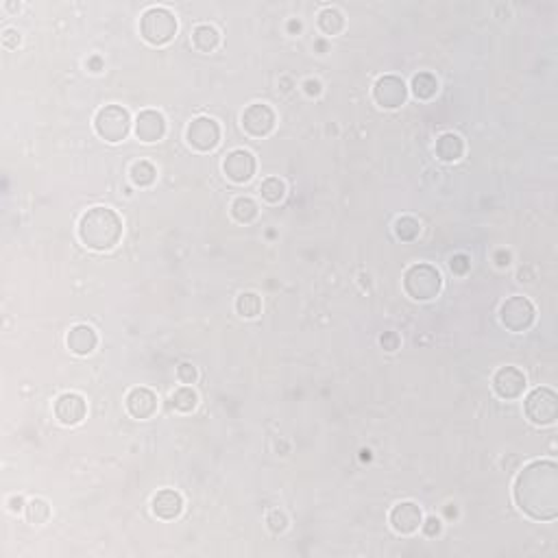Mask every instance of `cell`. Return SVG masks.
<instances>
[{
    "mask_svg": "<svg viewBox=\"0 0 558 558\" xmlns=\"http://www.w3.org/2000/svg\"><path fill=\"white\" fill-rule=\"evenodd\" d=\"M140 35L151 46H166L177 35V18L166 7H149L140 18Z\"/></svg>",
    "mask_w": 558,
    "mask_h": 558,
    "instance_id": "obj_3",
    "label": "cell"
},
{
    "mask_svg": "<svg viewBox=\"0 0 558 558\" xmlns=\"http://www.w3.org/2000/svg\"><path fill=\"white\" fill-rule=\"evenodd\" d=\"M373 98L384 110H397L408 98V85L397 75H384L373 85Z\"/></svg>",
    "mask_w": 558,
    "mask_h": 558,
    "instance_id": "obj_9",
    "label": "cell"
},
{
    "mask_svg": "<svg viewBox=\"0 0 558 558\" xmlns=\"http://www.w3.org/2000/svg\"><path fill=\"white\" fill-rule=\"evenodd\" d=\"M125 406H127V412L133 418H137V421H147V418H151L157 412L159 399H157V395L151 389L135 386V389H131L127 393Z\"/></svg>",
    "mask_w": 558,
    "mask_h": 558,
    "instance_id": "obj_16",
    "label": "cell"
},
{
    "mask_svg": "<svg viewBox=\"0 0 558 558\" xmlns=\"http://www.w3.org/2000/svg\"><path fill=\"white\" fill-rule=\"evenodd\" d=\"M537 319V307L526 297H508L500 307V321L508 332H526Z\"/></svg>",
    "mask_w": 558,
    "mask_h": 558,
    "instance_id": "obj_7",
    "label": "cell"
},
{
    "mask_svg": "<svg viewBox=\"0 0 558 558\" xmlns=\"http://www.w3.org/2000/svg\"><path fill=\"white\" fill-rule=\"evenodd\" d=\"M319 28L325 33V35H338L342 28H344V18H342V14L338 11V9H334V7H327V9H323L321 14H319Z\"/></svg>",
    "mask_w": 558,
    "mask_h": 558,
    "instance_id": "obj_26",
    "label": "cell"
},
{
    "mask_svg": "<svg viewBox=\"0 0 558 558\" xmlns=\"http://www.w3.org/2000/svg\"><path fill=\"white\" fill-rule=\"evenodd\" d=\"M129 174H131L133 186H137V188H149V186H153L155 179H157V168H155L151 162H147V159H140V162H135V164L131 166Z\"/></svg>",
    "mask_w": 558,
    "mask_h": 558,
    "instance_id": "obj_22",
    "label": "cell"
},
{
    "mask_svg": "<svg viewBox=\"0 0 558 558\" xmlns=\"http://www.w3.org/2000/svg\"><path fill=\"white\" fill-rule=\"evenodd\" d=\"M192 44L199 53H214L221 44V33L212 24H199L192 28Z\"/></svg>",
    "mask_w": 558,
    "mask_h": 558,
    "instance_id": "obj_20",
    "label": "cell"
},
{
    "mask_svg": "<svg viewBox=\"0 0 558 558\" xmlns=\"http://www.w3.org/2000/svg\"><path fill=\"white\" fill-rule=\"evenodd\" d=\"M260 194H262V199H264L266 203L275 205V203H279V201L286 196V184L279 179V177H268V179L262 181Z\"/></svg>",
    "mask_w": 558,
    "mask_h": 558,
    "instance_id": "obj_28",
    "label": "cell"
},
{
    "mask_svg": "<svg viewBox=\"0 0 558 558\" xmlns=\"http://www.w3.org/2000/svg\"><path fill=\"white\" fill-rule=\"evenodd\" d=\"M266 526H268V530L275 532V535L284 532V530L288 528V517H286V512H282L279 508H273V510L266 515Z\"/></svg>",
    "mask_w": 558,
    "mask_h": 558,
    "instance_id": "obj_30",
    "label": "cell"
},
{
    "mask_svg": "<svg viewBox=\"0 0 558 558\" xmlns=\"http://www.w3.org/2000/svg\"><path fill=\"white\" fill-rule=\"evenodd\" d=\"M151 508L157 519H164V521L177 519L184 510V498L179 491H174V488H162V491H157L153 495Z\"/></svg>",
    "mask_w": 558,
    "mask_h": 558,
    "instance_id": "obj_17",
    "label": "cell"
},
{
    "mask_svg": "<svg viewBox=\"0 0 558 558\" xmlns=\"http://www.w3.org/2000/svg\"><path fill=\"white\" fill-rule=\"evenodd\" d=\"M88 414V401L79 393H63L55 399V416L61 426H79Z\"/></svg>",
    "mask_w": 558,
    "mask_h": 558,
    "instance_id": "obj_14",
    "label": "cell"
},
{
    "mask_svg": "<svg viewBox=\"0 0 558 558\" xmlns=\"http://www.w3.org/2000/svg\"><path fill=\"white\" fill-rule=\"evenodd\" d=\"M186 140L194 151L209 153V151H214L221 142V127L214 118L199 116L188 125Z\"/></svg>",
    "mask_w": 558,
    "mask_h": 558,
    "instance_id": "obj_8",
    "label": "cell"
},
{
    "mask_svg": "<svg viewBox=\"0 0 558 558\" xmlns=\"http://www.w3.org/2000/svg\"><path fill=\"white\" fill-rule=\"evenodd\" d=\"M18 44H20V33L16 28H5L3 31V46L11 51V48H18Z\"/></svg>",
    "mask_w": 558,
    "mask_h": 558,
    "instance_id": "obj_35",
    "label": "cell"
},
{
    "mask_svg": "<svg viewBox=\"0 0 558 558\" xmlns=\"http://www.w3.org/2000/svg\"><path fill=\"white\" fill-rule=\"evenodd\" d=\"M421 530H423V535L426 537H438L441 535V530H443V523H441V519H436V517H428L423 523H421Z\"/></svg>",
    "mask_w": 558,
    "mask_h": 558,
    "instance_id": "obj_33",
    "label": "cell"
},
{
    "mask_svg": "<svg viewBox=\"0 0 558 558\" xmlns=\"http://www.w3.org/2000/svg\"><path fill=\"white\" fill-rule=\"evenodd\" d=\"M410 90H412L414 98H418V100H430V98H434L436 92H438V81H436V77L430 75V73H418V75L412 77Z\"/></svg>",
    "mask_w": 558,
    "mask_h": 558,
    "instance_id": "obj_21",
    "label": "cell"
},
{
    "mask_svg": "<svg viewBox=\"0 0 558 558\" xmlns=\"http://www.w3.org/2000/svg\"><path fill=\"white\" fill-rule=\"evenodd\" d=\"M133 131L140 142H147V144L159 142L166 135V118L157 110H144L137 114V118L133 122Z\"/></svg>",
    "mask_w": 558,
    "mask_h": 558,
    "instance_id": "obj_15",
    "label": "cell"
},
{
    "mask_svg": "<svg viewBox=\"0 0 558 558\" xmlns=\"http://www.w3.org/2000/svg\"><path fill=\"white\" fill-rule=\"evenodd\" d=\"M196 404H199V395H196L194 389H190V386H181V389H177V391L170 395V406H172V410L184 412V414L192 412V410L196 408Z\"/></svg>",
    "mask_w": 558,
    "mask_h": 558,
    "instance_id": "obj_24",
    "label": "cell"
},
{
    "mask_svg": "<svg viewBox=\"0 0 558 558\" xmlns=\"http://www.w3.org/2000/svg\"><path fill=\"white\" fill-rule=\"evenodd\" d=\"M360 453H362V460H369V458H371V451H369V449H362Z\"/></svg>",
    "mask_w": 558,
    "mask_h": 558,
    "instance_id": "obj_41",
    "label": "cell"
},
{
    "mask_svg": "<svg viewBox=\"0 0 558 558\" xmlns=\"http://www.w3.org/2000/svg\"><path fill=\"white\" fill-rule=\"evenodd\" d=\"M288 31H290V33H295V31L299 33V31H301V22H299V20H290V22H288Z\"/></svg>",
    "mask_w": 558,
    "mask_h": 558,
    "instance_id": "obj_40",
    "label": "cell"
},
{
    "mask_svg": "<svg viewBox=\"0 0 558 558\" xmlns=\"http://www.w3.org/2000/svg\"><path fill=\"white\" fill-rule=\"evenodd\" d=\"M528 386V379L517 367H502L493 375V391L502 399H517Z\"/></svg>",
    "mask_w": 558,
    "mask_h": 558,
    "instance_id": "obj_13",
    "label": "cell"
},
{
    "mask_svg": "<svg viewBox=\"0 0 558 558\" xmlns=\"http://www.w3.org/2000/svg\"><path fill=\"white\" fill-rule=\"evenodd\" d=\"M177 377H179V381H184L186 386H188V384H194V381H196V377H199V371H196V367H194V364H190V362H184V364H179V367H177Z\"/></svg>",
    "mask_w": 558,
    "mask_h": 558,
    "instance_id": "obj_32",
    "label": "cell"
},
{
    "mask_svg": "<svg viewBox=\"0 0 558 558\" xmlns=\"http://www.w3.org/2000/svg\"><path fill=\"white\" fill-rule=\"evenodd\" d=\"M122 238V219L112 207H90L79 221V240L90 251H112Z\"/></svg>",
    "mask_w": 558,
    "mask_h": 558,
    "instance_id": "obj_2",
    "label": "cell"
},
{
    "mask_svg": "<svg viewBox=\"0 0 558 558\" xmlns=\"http://www.w3.org/2000/svg\"><path fill=\"white\" fill-rule=\"evenodd\" d=\"M26 506H24V500L20 498V495H14V498H9V510L11 512H20V510H24Z\"/></svg>",
    "mask_w": 558,
    "mask_h": 558,
    "instance_id": "obj_37",
    "label": "cell"
},
{
    "mask_svg": "<svg viewBox=\"0 0 558 558\" xmlns=\"http://www.w3.org/2000/svg\"><path fill=\"white\" fill-rule=\"evenodd\" d=\"M88 70H92V73H100V70H102V59L96 57V55L90 57V59H88Z\"/></svg>",
    "mask_w": 558,
    "mask_h": 558,
    "instance_id": "obj_39",
    "label": "cell"
},
{
    "mask_svg": "<svg viewBox=\"0 0 558 558\" xmlns=\"http://www.w3.org/2000/svg\"><path fill=\"white\" fill-rule=\"evenodd\" d=\"M24 512H26L28 523H33V526H42V523H46L48 517H51V506H48L46 500L35 498V500H31V502L26 504Z\"/></svg>",
    "mask_w": 558,
    "mask_h": 558,
    "instance_id": "obj_27",
    "label": "cell"
},
{
    "mask_svg": "<svg viewBox=\"0 0 558 558\" xmlns=\"http://www.w3.org/2000/svg\"><path fill=\"white\" fill-rule=\"evenodd\" d=\"M395 233L399 240L404 242H412L418 238V233H421V223H418L414 216H401L395 221Z\"/></svg>",
    "mask_w": 558,
    "mask_h": 558,
    "instance_id": "obj_29",
    "label": "cell"
},
{
    "mask_svg": "<svg viewBox=\"0 0 558 558\" xmlns=\"http://www.w3.org/2000/svg\"><path fill=\"white\" fill-rule=\"evenodd\" d=\"M399 336L395 334V332H384L381 336H379V344L386 349V352H397L399 349Z\"/></svg>",
    "mask_w": 558,
    "mask_h": 558,
    "instance_id": "obj_34",
    "label": "cell"
},
{
    "mask_svg": "<svg viewBox=\"0 0 558 558\" xmlns=\"http://www.w3.org/2000/svg\"><path fill=\"white\" fill-rule=\"evenodd\" d=\"M236 312L242 319H256L262 312V299L256 293H242L236 299Z\"/></svg>",
    "mask_w": 558,
    "mask_h": 558,
    "instance_id": "obj_25",
    "label": "cell"
},
{
    "mask_svg": "<svg viewBox=\"0 0 558 558\" xmlns=\"http://www.w3.org/2000/svg\"><path fill=\"white\" fill-rule=\"evenodd\" d=\"M449 268H451L453 275H467L469 268H471V260H469V256H465V253L451 256V260H449Z\"/></svg>",
    "mask_w": 558,
    "mask_h": 558,
    "instance_id": "obj_31",
    "label": "cell"
},
{
    "mask_svg": "<svg viewBox=\"0 0 558 558\" xmlns=\"http://www.w3.org/2000/svg\"><path fill=\"white\" fill-rule=\"evenodd\" d=\"M277 116L266 102H253L242 114V129L251 137H266L275 129Z\"/></svg>",
    "mask_w": 558,
    "mask_h": 558,
    "instance_id": "obj_11",
    "label": "cell"
},
{
    "mask_svg": "<svg viewBox=\"0 0 558 558\" xmlns=\"http://www.w3.org/2000/svg\"><path fill=\"white\" fill-rule=\"evenodd\" d=\"M517 508L535 521H554L558 517V467L554 460H532L512 486Z\"/></svg>",
    "mask_w": 558,
    "mask_h": 558,
    "instance_id": "obj_1",
    "label": "cell"
},
{
    "mask_svg": "<svg viewBox=\"0 0 558 558\" xmlns=\"http://www.w3.org/2000/svg\"><path fill=\"white\" fill-rule=\"evenodd\" d=\"M389 521H391V528L397 532V535H414L418 528H421L423 523V512L418 508L414 502H399L391 508L389 512Z\"/></svg>",
    "mask_w": 558,
    "mask_h": 558,
    "instance_id": "obj_12",
    "label": "cell"
},
{
    "mask_svg": "<svg viewBox=\"0 0 558 558\" xmlns=\"http://www.w3.org/2000/svg\"><path fill=\"white\" fill-rule=\"evenodd\" d=\"M258 170V162L251 151L236 149L227 153L223 162V172L231 184H249Z\"/></svg>",
    "mask_w": 558,
    "mask_h": 558,
    "instance_id": "obj_10",
    "label": "cell"
},
{
    "mask_svg": "<svg viewBox=\"0 0 558 558\" xmlns=\"http://www.w3.org/2000/svg\"><path fill=\"white\" fill-rule=\"evenodd\" d=\"M258 203L249 196H238L233 203H231V216L242 223V225H249L258 219Z\"/></svg>",
    "mask_w": 558,
    "mask_h": 558,
    "instance_id": "obj_23",
    "label": "cell"
},
{
    "mask_svg": "<svg viewBox=\"0 0 558 558\" xmlns=\"http://www.w3.org/2000/svg\"><path fill=\"white\" fill-rule=\"evenodd\" d=\"M523 410L535 426H552L558 418V395L547 386H539L528 393Z\"/></svg>",
    "mask_w": 558,
    "mask_h": 558,
    "instance_id": "obj_6",
    "label": "cell"
},
{
    "mask_svg": "<svg viewBox=\"0 0 558 558\" xmlns=\"http://www.w3.org/2000/svg\"><path fill=\"white\" fill-rule=\"evenodd\" d=\"M443 288V277L432 264H412L404 273V290L414 301H430L438 297Z\"/></svg>",
    "mask_w": 558,
    "mask_h": 558,
    "instance_id": "obj_4",
    "label": "cell"
},
{
    "mask_svg": "<svg viewBox=\"0 0 558 558\" xmlns=\"http://www.w3.org/2000/svg\"><path fill=\"white\" fill-rule=\"evenodd\" d=\"M65 344L75 356H90L98 344V336L90 325L79 323L75 327H70V332L65 336Z\"/></svg>",
    "mask_w": 558,
    "mask_h": 558,
    "instance_id": "obj_18",
    "label": "cell"
},
{
    "mask_svg": "<svg viewBox=\"0 0 558 558\" xmlns=\"http://www.w3.org/2000/svg\"><path fill=\"white\" fill-rule=\"evenodd\" d=\"M465 153V142L463 137L456 135V133H443L438 140H436V157L441 162H458Z\"/></svg>",
    "mask_w": 558,
    "mask_h": 558,
    "instance_id": "obj_19",
    "label": "cell"
},
{
    "mask_svg": "<svg viewBox=\"0 0 558 558\" xmlns=\"http://www.w3.org/2000/svg\"><path fill=\"white\" fill-rule=\"evenodd\" d=\"M94 129L105 142L118 144L131 131V114L122 105H105L94 116Z\"/></svg>",
    "mask_w": 558,
    "mask_h": 558,
    "instance_id": "obj_5",
    "label": "cell"
},
{
    "mask_svg": "<svg viewBox=\"0 0 558 558\" xmlns=\"http://www.w3.org/2000/svg\"><path fill=\"white\" fill-rule=\"evenodd\" d=\"M495 264H498L500 268L508 266V264H510V253H508V251H498V253H495Z\"/></svg>",
    "mask_w": 558,
    "mask_h": 558,
    "instance_id": "obj_38",
    "label": "cell"
},
{
    "mask_svg": "<svg viewBox=\"0 0 558 558\" xmlns=\"http://www.w3.org/2000/svg\"><path fill=\"white\" fill-rule=\"evenodd\" d=\"M303 90H305L307 96H319V94L323 92V88H321V83H319L317 79H307V81L303 83Z\"/></svg>",
    "mask_w": 558,
    "mask_h": 558,
    "instance_id": "obj_36",
    "label": "cell"
}]
</instances>
